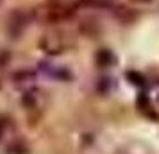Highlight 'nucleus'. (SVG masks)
Returning <instances> with one entry per match:
<instances>
[{"label": "nucleus", "mask_w": 159, "mask_h": 154, "mask_svg": "<svg viewBox=\"0 0 159 154\" xmlns=\"http://www.w3.org/2000/svg\"><path fill=\"white\" fill-rule=\"evenodd\" d=\"M41 49L48 52V54H61L63 49H65V43H63V38L59 34H48V36H43L41 38Z\"/></svg>", "instance_id": "obj_1"}, {"label": "nucleus", "mask_w": 159, "mask_h": 154, "mask_svg": "<svg viewBox=\"0 0 159 154\" xmlns=\"http://www.w3.org/2000/svg\"><path fill=\"white\" fill-rule=\"evenodd\" d=\"M27 22H29V18H27L25 13H22V11L13 13L11 18H9V29H11V34L18 36V34L22 32V29L25 27V23H27Z\"/></svg>", "instance_id": "obj_2"}, {"label": "nucleus", "mask_w": 159, "mask_h": 154, "mask_svg": "<svg viewBox=\"0 0 159 154\" xmlns=\"http://www.w3.org/2000/svg\"><path fill=\"white\" fill-rule=\"evenodd\" d=\"M127 77L132 79V82L138 84V86H143V84H145V79L139 75V73H136V72H129V73H127Z\"/></svg>", "instance_id": "obj_3"}, {"label": "nucleus", "mask_w": 159, "mask_h": 154, "mask_svg": "<svg viewBox=\"0 0 159 154\" xmlns=\"http://www.w3.org/2000/svg\"><path fill=\"white\" fill-rule=\"evenodd\" d=\"M7 61H9V54L6 50H2L0 52V68H4L7 65ZM0 88H2V77H0Z\"/></svg>", "instance_id": "obj_4"}, {"label": "nucleus", "mask_w": 159, "mask_h": 154, "mask_svg": "<svg viewBox=\"0 0 159 154\" xmlns=\"http://www.w3.org/2000/svg\"><path fill=\"white\" fill-rule=\"evenodd\" d=\"M141 2H145V0H141Z\"/></svg>", "instance_id": "obj_5"}]
</instances>
